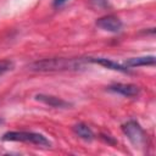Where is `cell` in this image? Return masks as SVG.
I'll return each mask as SVG.
<instances>
[{
	"instance_id": "9",
	"label": "cell",
	"mask_w": 156,
	"mask_h": 156,
	"mask_svg": "<svg viewBox=\"0 0 156 156\" xmlns=\"http://www.w3.org/2000/svg\"><path fill=\"white\" fill-rule=\"evenodd\" d=\"M73 132L82 138L83 140L85 141H91L94 139V133L91 132V129L84 124V123H77L73 126Z\"/></svg>"
},
{
	"instance_id": "3",
	"label": "cell",
	"mask_w": 156,
	"mask_h": 156,
	"mask_svg": "<svg viewBox=\"0 0 156 156\" xmlns=\"http://www.w3.org/2000/svg\"><path fill=\"white\" fill-rule=\"evenodd\" d=\"M122 130L123 133L127 135V138L129 139V141L136 147H140L145 144L146 141V135L144 129L140 127V124L135 121H128L127 123H124L122 126Z\"/></svg>"
},
{
	"instance_id": "11",
	"label": "cell",
	"mask_w": 156,
	"mask_h": 156,
	"mask_svg": "<svg viewBox=\"0 0 156 156\" xmlns=\"http://www.w3.org/2000/svg\"><path fill=\"white\" fill-rule=\"evenodd\" d=\"M67 0H54V5L55 6H61L62 4H65Z\"/></svg>"
},
{
	"instance_id": "12",
	"label": "cell",
	"mask_w": 156,
	"mask_h": 156,
	"mask_svg": "<svg viewBox=\"0 0 156 156\" xmlns=\"http://www.w3.org/2000/svg\"><path fill=\"white\" fill-rule=\"evenodd\" d=\"M0 123H2V119H0Z\"/></svg>"
},
{
	"instance_id": "6",
	"label": "cell",
	"mask_w": 156,
	"mask_h": 156,
	"mask_svg": "<svg viewBox=\"0 0 156 156\" xmlns=\"http://www.w3.org/2000/svg\"><path fill=\"white\" fill-rule=\"evenodd\" d=\"M87 62H90V63H98L100 66H104L108 69H113V71H118V72H129V69L126 67V66H122L110 58H106V57H87L85 58Z\"/></svg>"
},
{
	"instance_id": "4",
	"label": "cell",
	"mask_w": 156,
	"mask_h": 156,
	"mask_svg": "<svg viewBox=\"0 0 156 156\" xmlns=\"http://www.w3.org/2000/svg\"><path fill=\"white\" fill-rule=\"evenodd\" d=\"M96 26L106 32H111V33H118L122 30L123 23L122 21L115 16V15H106L104 17H100L96 21Z\"/></svg>"
},
{
	"instance_id": "7",
	"label": "cell",
	"mask_w": 156,
	"mask_h": 156,
	"mask_svg": "<svg viewBox=\"0 0 156 156\" xmlns=\"http://www.w3.org/2000/svg\"><path fill=\"white\" fill-rule=\"evenodd\" d=\"M35 100H38L45 105H49L51 107H55V108H67L68 106H71V104L68 101H65V100L56 98V96H52V95L38 94V95H35Z\"/></svg>"
},
{
	"instance_id": "8",
	"label": "cell",
	"mask_w": 156,
	"mask_h": 156,
	"mask_svg": "<svg viewBox=\"0 0 156 156\" xmlns=\"http://www.w3.org/2000/svg\"><path fill=\"white\" fill-rule=\"evenodd\" d=\"M155 56H141V57H132L124 62L126 67H140V66H154Z\"/></svg>"
},
{
	"instance_id": "10",
	"label": "cell",
	"mask_w": 156,
	"mask_h": 156,
	"mask_svg": "<svg viewBox=\"0 0 156 156\" xmlns=\"http://www.w3.org/2000/svg\"><path fill=\"white\" fill-rule=\"evenodd\" d=\"M12 68V62L10 61H0V77L6 73L7 71H10Z\"/></svg>"
},
{
	"instance_id": "1",
	"label": "cell",
	"mask_w": 156,
	"mask_h": 156,
	"mask_svg": "<svg viewBox=\"0 0 156 156\" xmlns=\"http://www.w3.org/2000/svg\"><path fill=\"white\" fill-rule=\"evenodd\" d=\"M82 60L73 58H45L29 65V69L38 72H56V71H74L79 69Z\"/></svg>"
},
{
	"instance_id": "2",
	"label": "cell",
	"mask_w": 156,
	"mask_h": 156,
	"mask_svg": "<svg viewBox=\"0 0 156 156\" xmlns=\"http://www.w3.org/2000/svg\"><path fill=\"white\" fill-rule=\"evenodd\" d=\"M4 141H22V143H29L37 146H44L50 147L51 143L40 133L34 132H7L2 135Z\"/></svg>"
},
{
	"instance_id": "5",
	"label": "cell",
	"mask_w": 156,
	"mask_h": 156,
	"mask_svg": "<svg viewBox=\"0 0 156 156\" xmlns=\"http://www.w3.org/2000/svg\"><path fill=\"white\" fill-rule=\"evenodd\" d=\"M108 90L113 91V93H117L119 95H123V96H127V98H133V96H136L139 93H140V88L135 84H124V83H115V84H111L108 85L107 88Z\"/></svg>"
}]
</instances>
